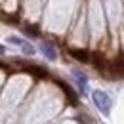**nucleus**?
<instances>
[{"mask_svg": "<svg viewBox=\"0 0 124 124\" xmlns=\"http://www.w3.org/2000/svg\"><path fill=\"white\" fill-rule=\"evenodd\" d=\"M93 97V103L97 105V109L103 113V115H109V111H111V97H109L105 92H101V90H95L92 93Z\"/></svg>", "mask_w": 124, "mask_h": 124, "instance_id": "nucleus-1", "label": "nucleus"}, {"mask_svg": "<svg viewBox=\"0 0 124 124\" xmlns=\"http://www.w3.org/2000/svg\"><path fill=\"white\" fill-rule=\"evenodd\" d=\"M69 54H71L77 61H82V63L90 61V52H88V50H82V48H71Z\"/></svg>", "mask_w": 124, "mask_h": 124, "instance_id": "nucleus-2", "label": "nucleus"}, {"mask_svg": "<svg viewBox=\"0 0 124 124\" xmlns=\"http://www.w3.org/2000/svg\"><path fill=\"white\" fill-rule=\"evenodd\" d=\"M10 42H12V44H16V46H19L25 54H27V55H32V54H34V48H32L29 42H25V40L17 38V36H10Z\"/></svg>", "mask_w": 124, "mask_h": 124, "instance_id": "nucleus-3", "label": "nucleus"}, {"mask_svg": "<svg viewBox=\"0 0 124 124\" xmlns=\"http://www.w3.org/2000/svg\"><path fill=\"white\" fill-rule=\"evenodd\" d=\"M40 50H42V54L46 55L48 59H52V61L57 57V52H55V48L52 46L50 42H42V44H40Z\"/></svg>", "mask_w": 124, "mask_h": 124, "instance_id": "nucleus-4", "label": "nucleus"}, {"mask_svg": "<svg viewBox=\"0 0 124 124\" xmlns=\"http://www.w3.org/2000/svg\"><path fill=\"white\" fill-rule=\"evenodd\" d=\"M111 73H113V75H118V77L124 75V57H122V55L111 65Z\"/></svg>", "mask_w": 124, "mask_h": 124, "instance_id": "nucleus-5", "label": "nucleus"}, {"mask_svg": "<svg viewBox=\"0 0 124 124\" xmlns=\"http://www.w3.org/2000/svg\"><path fill=\"white\" fill-rule=\"evenodd\" d=\"M25 71H29L31 75H36V77H42V78H46V71L42 69V67H38V65H25Z\"/></svg>", "mask_w": 124, "mask_h": 124, "instance_id": "nucleus-6", "label": "nucleus"}, {"mask_svg": "<svg viewBox=\"0 0 124 124\" xmlns=\"http://www.w3.org/2000/svg\"><path fill=\"white\" fill-rule=\"evenodd\" d=\"M59 84H61V88H63V92H65V95L69 97V101H71V105H77V93L73 92V90H71L69 86H65L63 82H59Z\"/></svg>", "mask_w": 124, "mask_h": 124, "instance_id": "nucleus-7", "label": "nucleus"}, {"mask_svg": "<svg viewBox=\"0 0 124 124\" xmlns=\"http://www.w3.org/2000/svg\"><path fill=\"white\" fill-rule=\"evenodd\" d=\"M73 75H75V78H77L78 86H80L82 90H86V86H88V80H86V77H84L80 71H73Z\"/></svg>", "mask_w": 124, "mask_h": 124, "instance_id": "nucleus-8", "label": "nucleus"}, {"mask_svg": "<svg viewBox=\"0 0 124 124\" xmlns=\"http://www.w3.org/2000/svg\"><path fill=\"white\" fill-rule=\"evenodd\" d=\"M93 65H95L97 69H103V65H105V61H103V55L93 54Z\"/></svg>", "mask_w": 124, "mask_h": 124, "instance_id": "nucleus-9", "label": "nucleus"}, {"mask_svg": "<svg viewBox=\"0 0 124 124\" xmlns=\"http://www.w3.org/2000/svg\"><path fill=\"white\" fill-rule=\"evenodd\" d=\"M25 31L29 34H38V29H34V27H25Z\"/></svg>", "mask_w": 124, "mask_h": 124, "instance_id": "nucleus-10", "label": "nucleus"}, {"mask_svg": "<svg viewBox=\"0 0 124 124\" xmlns=\"http://www.w3.org/2000/svg\"><path fill=\"white\" fill-rule=\"evenodd\" d=\"M4 52H6V48H4V46H0V54H4Z\"/></svg>", "mask_w": 124, "mask_h": 124, "instance_id": "nucleus-11", "label": "nucleus"}]
</instances>
